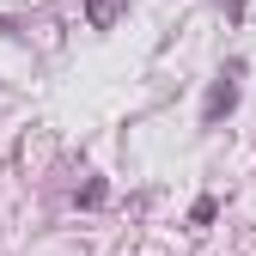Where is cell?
I'll return each mask as SVG.
<instances>
[{"mask_svg": "<svg viewBox=\"0 0 256 256\" xmlns=\"http://www.w3.org/2000/svg\"><path fill=\"white\" fill-rule=\"evenodd\" d=\"M238 110V80H214V92H208V104H202V122L214 128L220 116H232Z\"/></svg>", "mask_w": 256, "mask_h": 256, "instance_id": "1", "label": "cell"}, {"mask_svg": "<svg viewBox=\"0 0 256 256\" xmlns=\"http://www.w3.org/2000/svg\"><path fill=\"white\" fill-rule=\"evenodd\" d=\"M86 18H92V24H98V30H104V24L116 18V0H86Z\"/></svg>", "mask_w": 256, "mask_h": 256, "instance_id": "2", "label": "cell"}]
</instances>
